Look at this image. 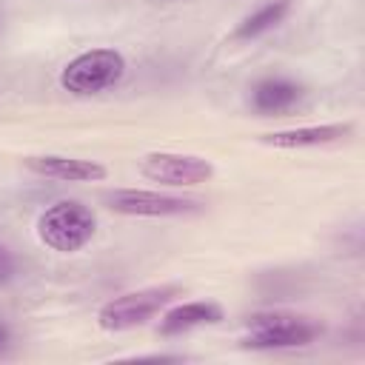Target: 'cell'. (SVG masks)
<instances>
[{
  "label": "cell",
  "instance_id": "6da1fadb",
  "mask_svg": "<svg viewBox=\"0 0 365 365\" xmlns=\"http://www.w3.org/2000/svg\"><path fill=\"white\" fill-rule=\"evenodd\" d=\"M322 334V325L311 317L291 311H262L245 322L242 345L254 351H282L305 348Z\"/></svg>",
  "mask_w": 365,
  "mask_h": 365
},
{
  "label": "cell",
  "instance_id": "7a4b0ae2",
  "mask_svg": "<svg viewBox=\"0 0 365 365\" xmlns=\"http://www.w3.org/2000/svg\"><path fill=\"white\" fill-rule=\"evenodd\" d=\"M97 231V217L88 205L77 200H60L48 205L37 220V237L60 254H74L91 242Z\"/></svg>",
  "mask_w": 365,
  "mask_h": 365
},
{
  "label": "cell",
  "instance_id": "3957f363",
  "mask_svg": "<svg viewBox=\"0 0 365 365\" xmlns=\"http://www.w3.org/2000/svg\"><path fill=\"white\" fill-rule=\"evenodd\" d=\"M123 77H125V57L117 48L100 46L68 60L66 68L60 71V86L68 94L91 97L106 88H114Z\"/></svg>",
  "mask_w": 365,
  "mask_h": 365
},
{
  "label": "cell",
  "instance_id": "277c9868",
  "mask_svg": "<svg viewBox=\"0 0 365 365\" xmlns=\"http://www.w3.org/2000/svg\"><path fill=\"white\" fill-rule=\"evenodd\" d=\"M177 294H180L177 285H151V288H140V291L120 294V297L108 299V302L97 311V322H100L103 331H128V328L145 325V322L154 319Z\"/></svg>",
  "mask_w": 365,
  "mask_h": 365
},
{
  "label": "cell",
  "instance_id": "5b68a950",
  "mask_svg": "<svg viewBox=\"0 0 365 365\" xmlns=\"http://www.w3.org/2000/svg\"><path fill=\"white\" fill-rule=\"evenodd\" d=\"M106 202L111 211L128 217H188L202 211L200 200L151 191V188H117L106 194Z\"/></svg>",
  "mask_w": 365,
  "mask_h": 365
},
{
  "label": "cell",
  "instance_id": "8992f818",
  "mask_svg": "<svg viewBox=\"0 0 365 365\" xmlns=\"http://www.w3.org/2000/svg\"><path fill=\"white\" fill-rule=\"evenodd\" d=\"M140 174L151 182L182 188V185H200L214 177V165L205 157L197 154H177V151H151L140 160Z\"/></svg>",
  "mask_w": 365,
  "mask_h": 365
},
{
  "label": "cell",
  "instance_id": "52a82bcc",
  "mask_svg": "<svg viewBox=\"0 0 365 365\" xmlns=\"http://www.w3.org/2000/svg\"><path fill=\"white\" fill-rule=\"evenodd\" d=\"M302 97H305V86L299 80L285 74H268L251 86L248 103L259 117H279L294 106H299Z\"/></svg>",
  "mask_w": 365,
  "mask_h": 365
},
{
  "label": "cell",
  "instance_id": "ba28073f",
  "mask_svg": "<svg viewBox=\"0 0 365 365\" xmlns=\"http://www.w3.org/2000/svg\"><path fill=\"white\" fill-rule=\"evenodd\" d=\"M26 168L48 177V180H60V182H100L108 177L106 165L94 163V160H80V157H66V154H37V157H26Z\"/></svg>",
  "mask_w": 365,
  "mask_h": 365
},
{
  "label": "cell",
  "instance_id": "9c48e42d",
  "mask_svg": "<svg viewBox=\"0 0 365 365\" xmlns=\"http://www.w3.org/2000/svg\"><path fill=\"white\" fill-rule=\"evenodd\" d=\"M354 131L351 123H322V125H299V128H285V131H271L262 134L265 145L274 148H317V145H331L345 140Z\"/></svg>",
  "mask_w": 365,
  "mask_h": 365
},
{
  "label": "cell",
  "instance_id": "30bf717a",
  "mask_svg": "<svg viewBox=\"0 0 365 365\" xmlns=\"http://www.w3.org/2000/svg\"><path fill=\"white\" fill-rule=\"evenodd\" d=\"M222 322V308L211 299H194V302H180L168 308L160 319V334L163 336H180L202 325H217Z\"/></svg>",
  "mask_w": 365,
  "mask_h": 365
},
{
  "label": "cell",
  "instance_id": "8fae6325",
  "mask_svg": "<svg viewBox=\"0 0 365 365\" xmlns=\"http://www.w3.org/2000/svg\"><path fill=\"white\" fill-rule=\"evenodd\" d=\"M291 0H271L262 3L259 9H254L251 14H245L237 29H234V40H257L262 34H268L271 29H277L288 14H291Z\"/></svg>",
  "mask_w": 365,
  "mask_h": 365
},
{
  "label": "cell",
  "instance_id": "7c38bea8",
  "mask_svg": "<svg viewBox=\"0 0 365 365\" xmlns=\"http://www.w3.org/2000/svg\"><path fill=\"white\" fill-rule=\"evenodd\" d=\"M17 277V257L11 254L9 245L0 242V285H9Z\"/></svg>",
  "mask_w": 365,
  "mask_h": 365
},
{
  "label": "cell",
  "instance_id": "4fadbf2b",
  "mask_svg": "<svg viewBox=\"0 0 365 365\" xmlns=\"http://www.w3.org/2000/svg\"><path fill=\"white\" fill-rule=\"evenodd\" d=\"M11 345H14V331L6 319H0V356H6L11 351Z\"/></svg>",
  "mask_w": 365,
  "mask_h": 365
}]
</instances>
